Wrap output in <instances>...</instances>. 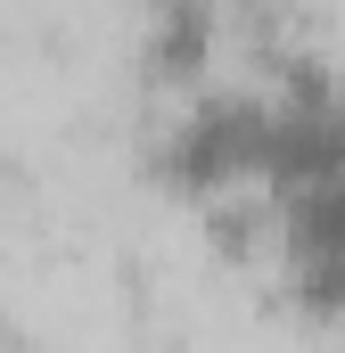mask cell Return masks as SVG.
<instances>
[{"label":"cell","instance_id":"1","mask_svg":"<svg viewBox=\"0 0 345 353\" xmlns=\"http://www.w3.org/2000/svg\"><path fill=\"white\" fill-rule=\"evenodd\" d=\"M263 165H271V90L263 83H197L148 123V173L197 205L263 189Z\"/></svg>","mask_w":345,"mask_h":353},{"label":"cell","instance_id":"2","mask_svg":"<svg viewBox=\"0 0 345 353\" xmlns=\"http://www.w3.org/2000/svg\"><path fill=\"white\" fill-rule=\"evenodd\" d=\"M271 239H279L288 304L313 321H345V181L271 197Z\"/></svg>","mask_w":345,"mask_h":353},{"label":"cell","instance_id":"3","mask_svg":"<svg viewBox=\"0 0 345 353\" xmlns=\"http://www.w3.org/2000/svg\"><path fill=\"white\" fill-rule=\"evenodd\" d=\"M214 41H222V17L214 8H157L148 17V41H140V66L148 83H189L214 66Z\"/></svg>","mask_w":345,"mask_h":353}]
</instances>
